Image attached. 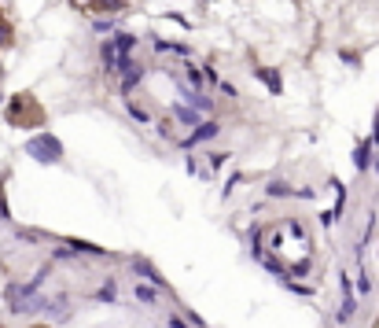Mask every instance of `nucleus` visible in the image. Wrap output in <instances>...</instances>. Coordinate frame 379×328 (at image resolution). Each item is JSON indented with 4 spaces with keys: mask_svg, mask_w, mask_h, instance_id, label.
Wrapping results in <instances>:
<instances>
[{
    "mask_svg": "<svg viewBox=\"0 0 379 328\" xmlns=\"http://www.w3.org/2000/svg\"><path fill=\"white\" fill-rule=\"evenodd\" d=\"M26 155H34L37 162H59L63 159V144L52 133H37L26 140Z\"/></svg>",
    "mask_w": 379,
    "mask_h": 328,
    "instance_id": "f257e3e1",
    "label": "nucleus"
},
{
    "mask_svg": "<svg viewBox=\"0 0 379 328\" xmlns=\"http://www.w3.org/2000/svg\"><path fill=\"white\" fill-rule=\"evenodd\" d=\"M218 122H203V126H195V133L185 140V147H195V144H203V140H213V137H218Z\"/></svg>",
    "mask_w": 379,
    "mask_h": 328,
    "instance_id": "f03ea898",
    "label": "nucleus"
},
{
    "mask_svg": "<svg viewBox=\"0 0 379 328\" xmlns=\"http://www.w3.org/2000/svg\"><path fill=\"white\" fill-rule=\"evenodd\" d=\"M368 152H372V144H368V140H361V144H357V152H354L357 170H368Z\"/></svg>",
    "mask_w": 379,
    "mask_h": 328,
    "instance_id": "7ed1b4c3",
    "label": "nucleus"
},
{
    "mask_svg": "<svg viewBox=\"0 0 379 328\" xmlns=\"http://www.w3.org/2000/svg\"><path fill=\"white\" fill-rule=\"evenodd\" d=\"M261 81H266V85H269V92H280V89H284V85H280V78L273 74V71H254Z\"/></svg>",
    "mask_w": 379,
    "mask_h": 328,
    "instance_id": "20e7f679",
    "label": "nucleus"
},
{
    "mask_svg": "<svg viewBox=\"0 0 379 328\" xmlns=\"http://www.w3.org/2000/svg\"><path fill=\"white\" fill-rule=\"evenodd\" d=\"M133 291H137V299H140V303H147V306L155 303V291H151V288H144V284H137Z\"/></svg>",
    "mask_w": 379,
    "mask_h": 328,
    "instance_id": "39448f33",
    "label": "nucleus"
},
{
    "mask_svg": "<svg viewBox=\"0 0 379 328\" xmlns=\"http://www.w3.org/2000/svg\"><path fill=\"white\" fill-rule=\"evenodd\" d=\"M96 299H104V303H114V284H104L100 291H96Z\"/></svg>",
    "mask_w": 379,
    "mask_h": 328,
    "instance_id": "423d86ee",
    "label": "nucleus"
},
{
    "mask_svg": "<svg viewBox=\"0 0 379 328\" xmlns=\"http://www.w3.org/2000/svg\"><path fill=\"white\" fill-rule=\"evenodd\" d=\"M177 119H180V122H188V126H195V111H188V107H177Z\"/></svg>",
    "mask_w": 379,
    "mask_h": 328,
    "instance_id": "0eeeda50",
    "label": "nucleus"
},
{
    "mask_svg": "<svg viewBox=\"0 0 379 328\" xmlns=\"http://www.w3.org/2000/svg\"><path fill=\"white\" fill-rule=\"evenodd\" d=\"M269 195H291V188H287L284 181H273V185H269Z\"/></svg>",
    "mask_w": 379,
    "mask_h": 328,
    "instance_id": "6e6552de",
    "label": "nucleus"
},
{
    "mask_svg": "<svg viewBox=\"0 0 379 328\" xmlns=\"http://www.w3.org/2000/svg\"><path fill=\"white\" fill-rule=\"evenodd\" d=\"M92 26H96V30H100V34H111V30H114V23H111V19H107V23H104V19H96Z\"/></svg>",
    "mask_w": 379,
    "mask_h": 328,
    "instance_id": "1a4fd4ad",
    "label": "nucleus"
},
{
    "mask_svg": "<svg viewBox=\"0 0 379 328\" xmlns=\"http://www.w3.org/2000/svg\"><path fill=\"white\" fill-rule=\"evenodd\" d=\"M188 81H192V85H195V89H199V81H203V74H199V71H195V67H188Z\"/></svg>",
    "mask_w": 379,
    "mask_h": 328,
    "instance_id": "9d476101",
    "label": "nucleus"
},
{
    "mask_svg": "<svg viewBox=\"0 0 379 328\" xmlns=\"http://www.w3.org/2000/svg\"><path fill=\"white\" fill-rule=\"evenodd\" d=\"M368 144H379V111H375V126H372V137H368Z\"/></svg>",
    "mask_w": 379,
    "mask_h": 328,
    "instance_id": "9b49d317",
    "label": "nucleus"
},
{
    "mask_svg": "<svg viewBox=\"0 0 379 328\" xmlns=\"http://www.w3.org/2000/svg\"><path fill=\"white\" fill-rule=\"evenodd\" d=\"M0 100H4V92H0Z\"/></svg>",
    "mask_w": 379,
    "mask_h": 328,
    "instance_id": "f8f14e48",
    "label": "nucleus"
}]
</instances>
